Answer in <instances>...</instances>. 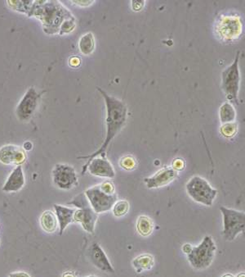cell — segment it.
<instances>
[{"label": "cell", "mask_w": 245, "mask_h": 277, "mask_svg": "<svg viewBox=\"0 0 245 277\" xmlns=\"http://www.w3.org/2000/svg\"><path fill=\"white\" fill-rule=\"evenodd\" d=\"M236 277H245V272H241V273L238 274Z\"/></svg>", "instance_id": "38"}, {"label": "cell", "mask_w": 245, "mask_h": 277, "mask_svg": "<svg viewBox=\"0 0 245 277\" xmlns=\"http://www.w3.org/2000/svg\"><path fill=\"white\" fill-rule=\"evenodd\" d=\"M26 158V151L19 146L7 144L0 148V162L4 165L22 166Z\"/></svg>", "instance_id": "13"}, {"label": "cell", "mask_w": 245, "mask_h": 277, "mask_svg": "<svg viewBox=\"0 0 245 277\" xmlns=\"http://www.w3.org/2000/svg\"><path fill=\"white\" fill-rule=\"evenodd\" d=\"M129 209H130V205L129 201L122 199V200L117 201L113 206L111 211L115 217H122L129 213Z\"/></svg>", "instance_id": "23"}, {"label": "cell", "mask_w": 245, "mask_h": 277, "mask_svg": "<svg viewBox=\"0 0 245 277\" xmlns=\"http://www.w3.org/2000/svg\"><path fill=\"white\" fill-rule=\"evenodd\" d=\"M69 204L78 208L74 213V223H79L86 232L93 234L98 219V214L92 209L86 196L78 195Z\"/></svg>", "instance_id": "7"}, {"label": "cell", "mask_w": 245, "mask_h": 277, "mask_svg": "<svg viewBox=\"0 0 245 277\" xmlns=\"http://www.w3.org/2000/svg\"><path fill=\"white\" fill-rule=\"evenodd\" d=\"M75 27H76V20L74 19V16L69 17L66 19L60 26L59 34L63 35V34H70L74 31Z\"/></svg>", "instance_id": "26"}, {"label": "cell", "mask_w": 245, "mask_h": 277, "mask_svg": "<svg viewBox=\"0 0 245 277\" xmlns=\"http://www.w3.org/2000/svg\"><path fill=\"white\" fill-rule=\"evenodd\" d=\"M216 250L217 246L213 237L206 235L198 246L193 247L187 259L194 269L205 270L213 263Z\"/></svg>", "instance_id": "3"}, {"label": "cell", "mask_w": 245, "mask_h": 277, "mask_svg": "<svg viewBox=\"0 0 245 277\" xmlns=\"http://www.w3.org/2000/svg\"><path fill=\"white\" fill-rule=\"evenodd\" d=\"M78 49L84 55H90L94 52L96 43L93 33L88 32L84 34L78 41Z\"/></svg>", "instance_id": "21"}, {"label": "cell", "mask_w": 245, "mask_h": 277, "mask_svg": "<svg viewBox=\"0 0 245 277\" xmlns=\"http://www.w3.org/2000/svg\"><path fill=\"white\" fill-rule=\"evenodd\" d=\"M192 249H193V246L190 245V244H185V245H183L182 248H181L183 253L187 255L189 254Z\"/></svg>", "instance_id": "33"}, {"label": "cell", "mask_w": 245, "mask_h": 277, "mask_svg": "<svg viewBox=\"0 0 245 277\" xmlns=\"http://www.w3.org/2000/svg\"><path fill=\"white\" fill-rule=\"evenodd\" d=\"M221 277H235V276H234V275H232V274L227 273V274H225V275H223Z\"/></svg>", "instance_id": "37"}, {"label": "cell", "mask_w": 245, "mask_h": 277, "mask_svg": "<svg viewBox=\"0 0 245 277\" xmlns=\"http://www.w3.org/2000/svg\"><path fill=\"white\" fill-rule=\"evenodd\" d=\"M220 132L221 135L226 138H232L235 136L238 132V125L235 122L231 123L222 124Z\"/></svg>", "instance_id": "25"}, {"label": "cell", "mask_w": 245, "mask_h": 277, "mask_svg": "<svg viewBox=\"0 0 245 277\" xmlns=\"http://www.w3.org/2000/svg\"><path fill=\"white\" fill-rule=\"evenodd\" d=\"M85 277H97V276H96V275H88V276H85Z\"/></svg>", "instance_id": "39"}, {"label": "cell", "mask_w": 245, "mask_h": 277, "mask_svg": "<svg viewBox=\"0 0 245 277\" xmlns=\"http://www.w3.org/2000/svg\"><path fill=\"white\" fill-rule=\"evenodd\" d=\"M186 190L192 200L207 207L213 205L217 194V190L199 176L191 177L186 184Z\"/></svg>", "instance_id": "4"}, {"label": "cell", "mask_w": 245, "mask_h": 277, "mask_svg": "<svg viewBox=\"0 0 245 277\" xmlns=\"http://www.w3.org/2000/svg\"><path fill=\"white\" fill-rule=\"evenodd\" d=\"M87 171L93 176L103 178L114 179L116 175L112 164L103 155L97 156L85 164L83 167L82 174H85Z\"/></svg>", "instance_id": "12"}, {"label": "cell", "mask_w": 245, "mask_h": 277, "mask_svg": "<svg viewBox=\"0 0 245 277\" xmlns=\"http://www.w3.org/2000/svg\"><path fill=\"white\" fill-rule=\"evenodd\" d=\"M223 217L222 235L227 241H232L239 235H245V213L235 209L220 207Z\"/></svg>", "instance_id": "6"}, {"label": "cell", "mask_w": 245, "mask_h": 277, "mask_svg": "<svg viewBox=\"0 0 245 277\" xmlns=\"http://www.w3.org/2000/svg\"><path fill=\"white\" fill-rule=\"evenodd\" d=\"M85 195L89 200L92 209L97 214L111 211L114 205L118 201L116 194H108L105 193L100 189V184L93 186L85 190Z\"/></svg>", "instance_id": "9"}, {"label": "cell", "mask_w": 245, "mask_h": 277, "mask_svg": "<svg viewBox=\"0 0 245 277\" xmlns=\"http://www.w3.org/2000/svg\"><path fill=\"white\" fill-rule=\"evenodd\" d=\"M185 165L184 160L181 159V158H176V159L173 160L172 168L177 172H179V171H182L185 168Z\"/></svg>", "instance_id": "29"}, {"label": "cell", "mask_w": 245, "mask_h": 277, "mask_svg": "<svg viewBox=\"0 0 245 277\" xmlns=\"http://www.w3.org/2000/svg\"><path fill=\"white\" fill-rule=\"evenodd\" d=\"M215 31L222 41L238 40L243 31V23L240 16L235 14L221 15L216 21Z\"/></svg>", "instance_id": "8"}, {"label": "cell", "mask_w": 245, "mask_h": 277, "mask_svg": "<svg viewBox=\"0 0 245 277\" xmlns=\"http://www.w3.org/2000/svg\"><path fill=\"white\" fill-rule=\"evenodd\" d=\"M74 4L80 6H89L90 4H93L94 1H72Z\"/></svg>", "instance_id": "34"}, {"label": "cell", "mask_w": 245, "mask_h": 277, "mask_svg": "<svg viewBox=\"0 0 245 277\" xmlns=\"http://www.w3.org/2000/svg\"><path fill=\"white\" fill-rule=\"evenodd\" d=\"M136 229L139 235L142 237H148L152 234L155 229V224L152 219L147 215H141L137 217Z\"/></svg>", "instance_id": "20"}, {"label": "cell", "mask_w": 245, "mask_h": 277, "mask_svg": "<svg viewBox=\"0 0 245 277\" xmlns=\"http://www.w3.org/2000/svg\"><path fill=\"white\" fill-rule=\"evenodd\" d=\"M81 60L80 59L76 56L71 57L69 59V65L72 67H78L80 66Z\"/></svg>", "instance_id": "31"}, {"label": "cell", "mask_w": 245, "mask_h": 277, "mask_svg": "<svg viewBox=\"0 0 245 277\" xmlns=\"http://www.w3.org/2000/svg\"><path fill=\"white\" fill-rule=\"evenodd\" d=\"M33 144L31 142L26 141V143H24V145H23V150L25 151H29V150H32Z\"/></svg>", "instance_id": "35"}, {"label": "cell", "mask_w": 245, "mask_h": 277, "mask_svg": "<svg viewBox=\"0 0 245 277\" xmlns=\"http://www.w3.org/2000/svg\"><path fill=\"white\" fill-rule=\"evenodd\" d=\"M132 264L137 273H141L142 271L152 269L155 265V257L149 253H143L135 257Z\"/></svg>", "instance_id": "19"}, {"label": "cell", "mask_w": 245, "mask_h": 277, "mask_svg": "<svg viewBox=\"0 0 245 277\" xmlns=\"http://www.w3.org/2000/svg\"><path fill=\"white\" fill-rule=\"evenodd\" d=\"M25 184L26 179L23 167L17 166L8 176L3 186L2 190L6 193L18 192L24 187Z\"/></svg>", "instance_id": "16"}, {"label": "cell", "mask_w": 245, "mask_h": 277, "mask_svg": "<svg viewBox=\"0 0 245 277\" xmlns=\"http://www.w3.org/2000/svg\"><path fill=\"white\" fill-rule=\"evenodd\" d=\"M178 176V172L172 167H165L156 173L144 179V182L148 189H158L168 186L173 182Z\"/></svg>", "instance_id": "14"}, {"label": "cell", "mask_w": 245, "mask_h": 277, "mask_svg": "<svg viewBox=\"0 0 245 277\" xmlns=\"http://www.w3.org/2000/svg\"><path fill=\"white\" fill-rule=\"evenodd\" d=\"M137 162L133 156L127 155L122 157L119 161V166L126 171H133L137 168Z\"/></svg>", "instance_id": "27"}, {"label": "cell", "mask_w": 245, "mask_h": 277, "mask_svg": "<svg viewBox=\"0 0 245 277\" xmlns=\"http://www.w3.org/2000/svg\"><path fill=\"white\" fill-rule=\"evenodd\" d=\"M39 224L41 228L45 232L52 233L56 232V230L59 229L58 220L56 218V214L52 210H46L41 214L39 217Z\"/></svg>", "instance_id": "18"}, {"label": "cell", "mask_w": 245, "mask_h": 277, "mask_svg": "<svg viewBox=\"0 0 245 277\" xmlns=\"http://www.w3.org/2000/svg\"><path fill=\"white\" fill-rule=\"evenodd\" d=\"M144 5H145V1H132V3H131L132 9L133 11H136V12L141 11Z\"/></svg>", "instance_id": "30"}, {"label": "cell", "mask_w": 245, "mask_h": 277, "mask_svg": "<svg viewBox=\"0 0 245 277\" xmlns=\"http://www.w3.org/2000/svg\"><path fill=\"white\" fill-rule=\"evenodd\" d=\"M28 15L39 19L44 31L49 34H59L63 22L74 16L66 7L56 1H35Z\"/></svg>", "instance_id": "2"}, {"label": "cell", "mask_w": 245, "mask_h": 277, "mask_svg": "<svg viewBox=\"0 0 245 277\" xmlns=\"http://www.w3.org/2000/svg\"><path fill=\"white\" fill-rule=\"evenodd\" d=\"M40 96L41 94L38 93L34 87L29 88L16 107V117L20 121L26 122L32 118L38 107Z\"/></svg>", "instance_id": "11"}, {"label": "cell", "mask_w": 245, "mask_h": 277, "mask_svg": "<svg viewBox=\"0 0 245 277\" xmlns=\"http://www.w3.org/2000/svg\"><path fill=\"white\" fill-rule=\"evenodd\" d=\"M219 118L221 123L227 124L235 122L236 118L235 107L229 102H225L219 109Z\"/></svg>", "instance_id": "22"}, {"label": "cell", "mask_w": 245, "mask_h": 277, "mask_svg": "<svg viewBox=\"0 0 245 277\" xmlns=\"http://www.w3.org/2000/svg\"><path fill=\"white\" fill-rule=\"evenodd\" d=\"M52 176L53 184L60 190H70L78 184L76 172L69 164H56L52 169Z\"/></svg>", "instance_id": "10"}, {"label": "cell", "mask_w": 245, "mask_h": 277, "mask_svg": "<svg viewBox=\"0 0 245 277\" xmlns=\"http://www.w3.org/2000/svg\"><path fill=\"white\" fill-rule=\"evenodd\" d=\"M8 5L15 10L28 14L34 1H7Z\"/></svg>", "instance_id": "24"}, {"label": "cell", "mask_w": 245, "mask_h": 277, "mask_svg": "<svg viewBox=\"0 0 245 277\" xmlns=\"http://www.w3.org/2000/svg\"><path fill=\"white\" fill-rule=\"evenodd\" d=\"M100 187L107 194H115V186H114V184L111 181H109V180L104 181V182L100 184Z\"/></svg>", "instance_id": "28"}, {"label": "cell", "mask_w": 245, "mask_h": 277, "mask_svg": "<svg viewBox=\"0 0 245 277\" xmlns=\"http://www.w3.org/2000/svg\"><path fill=\"white\" fill-rule=\"evenodd\" d=\"M8 277H32L26 271H15L8 275Z\"/></svg>", "instance_id": "32"}, {"label": "cell", "mask_w": 245, "mask_h": 277, "mask_svg": "<svg viewBox=\"0 0 245 277\" xmlns=\"http://www.w3.org/2000/svg\"><path fill=\"white\" fill-rule=\"evenodd\" d=\"M90 262L95 267L107 273H115V269L111 265L107 255L98 243L92 244L89 250Z\"/></svg>", "instance_id": "15"}, {"label": "cell", "mask_w": 245, "mask_h": 277, "mask_svg": "<svg viewBox=\"0 0 245 277\" xmlns=\"http://www.w3.org/2000/svg\"><path fill=\"white\" fill-rule=\"evenodd\" d=\"M239 52L235 60L221 72V89L226 97L231 103H239V92L240 87V71L239 67Z\"/></svg>", "instance_id": "5"}, {"label": "cell", "mask_w": 245, "mask_h": 277, "mask_svg": "<svg viewBox=\"0 0 245 277\" xmlns=\"http://www.w3.org/2000/svg\"><path fill=\"white\" fill-rule=\"evenodd\" d=\"M62 277H76V275H75L74 271H68L64 272Z\"/></svg>", "instance_id": "36"}, {"label": "cell", "mask_w": 245, "mask_h": 277, "mask_svg": "<svg viewBox=\"0 0 245 277\" xmlns=\"http://www.w3.org/2000/svg\"><path fill=\"white\" fill-rule=\"evenodd\" d=\"M97 90L103 95L106 103V137L100 148L90 155L79 157L81 159H88V162L97 156L106 155L107 148L115 136L121 132L127 121L128 108L125 102L108 95L103 89L97 87Z\"/></svg>", "instance_id": "1"}, {"label": "cell", "mask_w": 245, "mask_h": 277, "mask_svg": "<svg viewBox=\"0 0 245 277\" xmlns=\"http://www.w3.org/2000/svg\"><path fill=\"white\" fill-rule=\"evenodd\" d=\"M53 208L56 218L58 220L59 234L62 235L69 225L74 223V216L76 209L60 205H54Z\"/></svg>", "instance_id": "17"}]
</instances>
